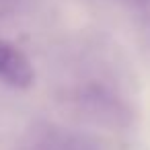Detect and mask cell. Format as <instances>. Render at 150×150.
<instances>
[{"instance_id":"6da1fadb","label":"cell","mask_w":150,"mask_h":150,"mask_svg":"<svg viewBox=\"0 0 150 150\" xmlns=\"http://www.w3.org/2000/svg\"><path fill=\"white\" fill-rule=\"evenodd\" d=\"M33 66L21 50L0 39V80L13 88H27L33 84Z\"/></svg>"}]
</instances>
